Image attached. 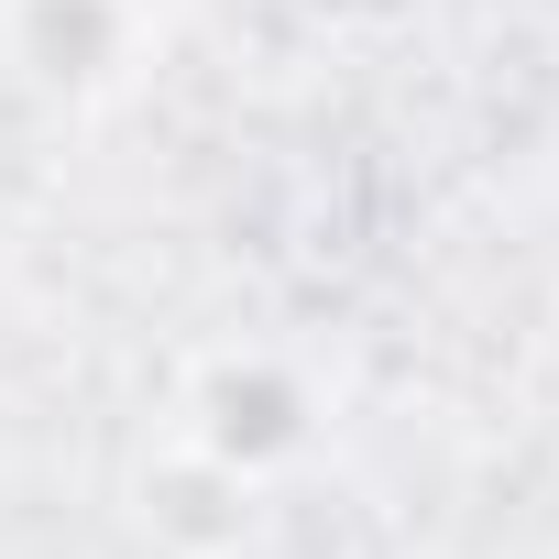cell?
<instances>
[{"mask_svg": "<svg viewBox=\"0 0 559 559\" xmlns=\"http://www.w3.org/2000/svg\"><path fill=\"white\" fill-rule=\"evenodd\" d=\"M548 384H559V319H548Z\"/></svg>", "mask_w": 559, "mask_h": 559, "instance_id": "3", "label": "cell"}, {"mask_svg": "<svg viewBox=\"0 0 559 559\" xmlns=\"http://www.w3.org/2000/svg\"><path fill=\"white\" fill-rule=\"evenodd\" d=\"M143 0H0V56L56 110H99L143 78Z\"/></svg>", "mask_w": 559, "mask_h": 559, "instance_id": "2", "label": "cell"}, {"mask_svg": "<svg viewBox=\"0 0 559 559\" xmlns=\"http://www.w3.org/2000/svg\"><path fill=\"white\" fill-rule=\"evenodd\" d=\"M330 428V395L297 352H263V341H219L176 373V450L230 472V483H274L297 472Z\"/></svg>", "mask_w": 559, "mask_h": 559, "instance_id": "1", "label": "cell"}]
</instances>
